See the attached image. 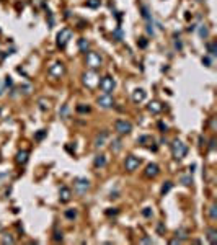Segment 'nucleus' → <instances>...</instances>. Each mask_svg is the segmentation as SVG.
<instances>
[{"instance_id":"nucleus-30","label":"nucleus","mask_w":217,"mask_h":245,"mask_svg":"<svg viewBox=\"0 0 217 245\" xmlns=\"http://www.w3.org/2000/svg\"><path fill=\"white\" fill-rule=\"evenodd\" d=\"M181 183L185 185V186H190L193 183V178H191V176H181Z\"/></svg>"},{"instance_id":"nucleus-10","label":"nucleus","mask_w":217,"mask_h":245,"mask_svg":"<svg viewBox=\"0 0 217 245\" xmlns=\"http://www.w3.org/2000/svg\"><path fill=\"white\" fill-rule=\"evenodd\" d=\"M64 74H65V65L62 62H56L49 67V75L52 77H62Z\"/></svg>"},{"instance_id":"nucleus-17","label":"nucleus","mask_w":217,"mask_h":245,"mask_svg":"<svg viewBox=\"0 0 217 245\" xmlns=\"http://www.w3.org/2000/svg\"><path fill=\"white\" fill-rule=\"evenodd\" d=\"M207 240L211 243H217V230L215 229H207Z\"/></svg>"},{"instance_id":"nucleus-23","label":"nucleus","mask_w":217,"mask_h":245,"mask_svg":"<svg viewBox=\"0 0 217 245\" xmlns=\"http://www.w3.org/2000/svg\"><path fill=\"white\" fill-rule=\"evenodd\" d=\"M87 5L88 8H98L100 5H101V0H87Z\"/></svg>"},{"instance_id":"nucleus-29","label":"nucleus","mask_w":217,"mask_h":245,"mask_svg":"<svg viewBox=\"0 0 217 245\" xmlns=\"http://www.w3.org/2000/svg\"><path fill=\"white\" fill-rule=\"evenodd\" d=\"M65 218L67 219H75L77 218V211L75 209H67L65 211Z\"/></svg>"},{"instance_id":"nucleus-36","label":"nucleus","mask_w":217,"mask_h":245,"mask_svg":"<svg viewBox=\"0 0 217 245\" xmlns=\"http://www.w3.org/2000/svg\"><path fill=\"white\" fill-rule=\"evenodd\" d=\"M142 214H144L145 218H150V216H152V209L150 208H145L144 211H142Z\"/></svg>"},{"instance_id":"nucleus-27","label":"nucleus","mask_w":217,"mask_h":245,"mask_svg":"<svg viewBox=\"0 0 217 245\" xmlns=\"http://www.w3.org/2000/svg\"><path fill=\"white\" fill-rule=\"evenodd\" d=\"M140 12H142V16L147 20V21H150V12H148V7H140Z\"/></svg>"},{"instance_id":"nucleus-15","label":"nucleus","mask_w":217,"mask_h":245,"mask_svg":"<svg viewBox=\"0 0 217 245\" xmlns=\"http://www.w3.org/2000/svg\"><path fill=\"white\" fill-rule=\"evenodd\" d=\"M132 100L136 101V103H140V101L145 100V92L142 88H136L132 92Z\"/></svg>"},{"instance_id":"nucleus-42","label":"nucleus","mask_w":217,"mask_h":245,"mask_svg":"<svg viewBox=\"0 0 217 245\" xmlns=\"http://www.w3.org/2000/svg\"><path fill=\"white\" fill-rule=\"evenodd\" d=\"M48 18H49V26H52L54 25V18H52V13L51 12H48Z\"/></svg>"},{"instance_id":"nucleus-3","label":"nucleus","mask_w":217,"mask_h":245,"mask_svg":"<svg viewBox=\"0 0 217 245\" xmlns=\"http://www.w3.org/2000/svg\"><path fill=\"white\" fill-rule=\"evenodd\" d=\"M85 62H87V65L90 67L91 70H95V69H98V67L103 64V59H101V56L98 53H88Z\"/></svg>"},{"instance_id":"nucleus-5","label":"nucleus","mask_w":217,"mask_h":245,"mask_svg":"<svg viewBox=\"0 0 217 245\" xmlns=\"http://www.w3.org/2000/svg\"><path fill=\"white\" fill-rule=\"evenodd\" d=\"M114 131H116L118 134H129L131 131H132V124L129 121H126V119H118L116 123H114Z\"/></svg>"},{"instance_id":"nucleus-38","label":"nucleus","mask_w":217,"mask_h":245,"mask_svg":"<svg viewBox=\"0 0 217 245\" xmlns=\"http://www.w3.org/2000/svg\"><path fill=\"white\" fill-rule=\"evenodd\" d=\"M13 85V80H11V77H5V87H11Z\"/></svg>"},{"instance_id":"nucleus-43","label":"nucleus","mask_w":217,"mask_h":245,"mask_svg":"<svg viewBox=\"0 0 217 245\" xmlns=\"http://www.w3.org/2000/svg\"><path fill=\"white\" fill-rule=\"evenodd\" d=\"M15 240L11 237H3V243H13Z\"/></svg>"},{"instance_id":"nucleus-31","label":"nucleus","mask_w":217,"mask_h":245,"mask_svg":"<svg viewBox=\"0 0 217 245\" xmlns=\"http://www.w3.org/2000/svg\"><path fill=\"white\" fill-rule=\"evenodd\" d=\"M77 111L78 113H90V106L88 105L87 106H85V105H78L77 106Z\"/></svg>"},{"instance_id":"nucleus-34","label":"nucleus","mask_w":217,"mask_h":245,"mask_svg":"<svg viewBox=\"0 0 217 245\" xmlns=\"http://www.w3.org/2000/svg\"><path fill=\"white\" fill-rule=\"evenodd\" d=\"M137 44H139V48H145L147 46V39L145 38H140L139 41H137Z\"/></svg>"},{"instance_id":"nucleus-18","label":"nucleus","mask_w":217,"mask_h":245,"mask_svg":"<svg viewBox=\"0 0 217 245\" xmlns=\"http://www.w3.org/2000/svg\"><path fill=\"white\" fill-rule=\"evenodd\" d=\"M206 49H207V53H209L211 56H215V54H217V43H215V41L207 43V44H206Z\"/></svg>"},{"instance_id":"nucleus-48","label":"nucleus","mask_w":217,"mask_h":245,"mask_svg":"<svg viewBox=\"0 0 217 245\" xmlns=\"http://www.w3.org/2000/svg\"><path fill=\"white\" fill-rule=\"evenodd\" d=\"M209 147H211V149H214V147H215V139L211 141V146H209Z\"/></svg>"},{"instance_id":"nucleus-4","label":"nucleus","mask_w":217,"mask_h":245,"mask_svg":"<svg viewBox=\"0 0 217 245\" xmlns=\"http://www.w3.org/2000/svg\"><path fill=\"white\" fill-rule=\"evenodd\" d=\"M72 38V31L69 30V28H64V30H61L59 33H57V46H59L61 49H64L67 46L69 39Z\"/></svg>"},{"instance_id":"nucleus-33","label":"nucleus","mask_w":217,"mask_h":245,"mask_svg":"<svg viewBox=\"0 0 217 245\" xmlns=\"http://www.w3.org/2000/svg\"><path fill=\"white\" fill-rule=\"evenodd\" d=\"M158 129L162 131V133H167V131H168V126H167V124H165L163 121H160V123H158Z\"/></svg>"},{"instance_id":"nucleus-20","label":"nucleus","mask_w":217,"mask_h":245,"mask_svg":"<svg viewBox=\"0 0 217 245\" xmlns=\"http://www.w3.org/2000/svg\"><path fill=\"white\" fill-rule=\"evenodd\" d=\"M38 105H39V108H41L43 111H48L49 108H51V101L46 100V98H41V100L38 101Z\"/></svg>"},{"instance_id":"nucleus-39","label":"nucleus","mask_w":217,"mask_h":245,"mask_svg":"<svg viewBox=\"0 0 217 245\" xmlns=\"http://www.w3.org/2000/svg\"><path fill=\"white\" fill-rule=\"evenodd\" d=\"M54 240H62V232H59V230L54 232Z\"/></svg>"},{"instance_id":"nucleus-21","label":"nucleus","mask_w":217,"mask_h":245,"mask_svg":"<svg viewBox=\"0 0 217 245\" xmlns=\"http://www.w3.org/2000/svg\"><path fill=\"white\" fill-rule=\"evenodd\" d=\"M121 147H123L121 139H113V142H111V150L113 152H119V150H121Z\"/></svg>"},{"instance_id":"nucleus-46","label":"nucleus","mask_w":217,"mask_h":245,"mask_svg":"<svg viewBox=\"0 0 217 245\" xmlns=\"http://www.w3.org/2000/svg\"><path fill=\"white\" fill-rule=\"evenodd\" d=\"M33 3L38 5V7H41V5H43V0H33Z\"/></svg>"},{"instance_id":"nucleus-26","label":"nucleus","mask_w":217,"mask_h":245,"mask_svg":"<svg viewBox=\"0 0 217 245\" xmlns=\"http://www.w3.org/2000/svg\"><path fill=\"white\" fill-rule=\"evenodd\" d=\"M176 239H178V240H186L188 239V232L186 230H176Z\"/></svg>"},{"instance_id":"nucleus-11","label":"nucleus","mask_w":217,"mask_h":245,"mask_svg":"<svg viewBox=\"0 0 217 245\" xmlns=\"http://www.w3.org/2000/svg\"><path fill=\"white\" fill-rule=\"evenodd\" d=\"M158 173H160V167L157 163H148L145 167V172H144V175L147 176V178H155Z\"/></svg>"},{"instance_id":"nucleus-1","label":"nucleus","mask_w":217,"mask_h":245,"mask_svg":"<svg viewBox=\"0 0 217 245\" xmlns=\"http://www.w3.org/2000/svg\"><path fill=\"white\" fill-rule=\"evenodd\" d=\"M171 152H173V157L176 158V160H180V158H183L186 155L188 147H186V144H183L180 139H175L173 142H171Z\"/></svg>"},{"instance_id":"nucleus-45","label":"nucleus","mask_w":217,"mask_h":245,"mask_svg":"<svg viewBox=\"0 0 217 245\" xmlns=\"http://www.w3.org/2000/svg\"><path fill=\"white\" fill-rule=\"evenodd\" d=\"M175 48H176V49H181V48H183L181 41H175Z\"/></svg>"},{"instance_id":"nucleus-35","label":"nucleus","mask_w":217,"mask_h":245,"mask_svg":"<svg viewBox=\"0 0 217 245\" xmlns=\"http://www.w3.org/2000/svg\"><path fill=\"white\" fill-rule=\"evenodd\" d=\"M67 111H69V106H67V105H64V106H62V110H61V116H62V118H65V116H67Z\"/></svg>"},{"instance_id":"nucleus-40","label":"nucleus","mask_w":217,"mask_h":245,"mask_svg":"<svg viewBox=\"0 0 217 245\" xmlns=\"http://www.w3.org/2000/svg\"><path fill=\"white\" fill-rule=\"evenodd\" d=\"M147 33L148 35H153V26H152L150 21H148V25H147Z\"/></svg>"},{"instance_id":"nucleus-47","label":"nucleus","mask_w":217,"mask_h":245,"mask_svg":"<svg viewBox=\"0 0 217 245\" xmlns=\"http://www.w3.org/2000/svg\"><path fill=\"white\" fill-rule=\"evenodd\" d=\"M140 242H142V243H152V240H150V239H147V237H145V239H142Z\"/></svg>"},{"instance_id":"nucleus-28","label":"nucleus","mask_w":217,"mask_h":245,"mask_svg":"<svg viewBox=\"0 0 217 245\" xmlns=\"http://www.w3.org/2000/svg\"><path fill=\"white\" fill-rule=\"evenodd\" d=\"M209 216H211V219H217V206L215 204H212V206L209 208Z\"/></svg>"},{"instance_id":"nucleus-32","label":"nucleus","mask_w":217,"mask_h":245,"mask_svg":"<svg viewBox=\"0 0 217 245\" xmlns=\"http://www.w3.org/2000/svg\"><path fill=\"white\" fill-rule=\"evenodd\" d=\"M44 136H46V131L41 129V131H38V133L34 134V139H36V141H41V139H44Z\"/></svg>"},{"instance_id":"nucleus-19","label":"nucleus","mask_w":217,"mask_h":245,"mask_svg":"<svg viewBox=\"0 0 217 245\" xmlns=\"http://www.w3.org/2000/svg\"><path fill=\"white\" fill-rule=\"evenodd\" d=\"M106 165V157L105 155H96L95 157V167L96 168H101V167H105Z\"/></svg>"},{"instance_id":"nucleus-16","label":"nucleus","mask_w":217,"mask_h":245,"mask_svg":"<svg viewBox=\"0 0 217 245\" xmlns=\"http://www.w3.org/2000/svg\"><path fill=\"white\" fill-rule=\"evenodd\" d=\"M28 157H30V152L28 150H20L18 154H16V162H18L20 165H25L28 162Z\"/></svg>"},{"instance_id":"nucleus-2","label":"nucleus","mask_w":217,"mask_h":245,"mask_svg":"<svg viewBox=\"0 0 217 245\" xmlns=\"http://www.w3.org/2000/svg\"><path fill=\"white\" fill-rule=\"evenodd\" d=\"M98 85H100L103 93H111L114 90V87H116V82H114V78L111 75H105L101 80H98Z\"/></svg>"},{"instance_id":"nucleus-25","label":"nucleus","mask_w":217,"mask_h":245,"mask_svg":"<svg viewBox=\"0 0 217 245\" xmlns=\"http://www.w3.org/2000/svg\"><path fill=\"white\" fill-rule=\"evenodd\" d=\"M171 186H173V183H171V181H165L163 186H162V195H167V193L171 190Z\"/></svg>"},{"instance_id":"nucleus-13","label":"nucleus","mask_w":217,"mask_h":245,"mask_svg":"<svg viewBox=\"0 0 217 245\" xmlns=\"http://www.w3.org/2000/svg\"><path fill=\"white\" fill-rule=\"evenodd\" d=\"M70 198H72L70 188L62 186L61 190H59V199H61V203H69V201H70Z\"/></svg>"},{"instance_id":"nucleus-37","label":"nucleus","mask_w":217,"mask_h":245,"mask_svg":"<svg viewBox=\"0 0 217 245\" xmlns=\"http://www.w3.org/2000/svg\"><path fill=\"white\" fill-rule=\"evenodd\" d=\"M202 64H204L206 67H209L211 64H212V61H211V59L207 57V56H206V57H202Z\"/></svg>"},{"instance_id":"nucleus-6","label":"nucleus","mask_w":217,"mask_h":245,"mask_svg":"<svg viewBox=\"0 0 217 245\" xmlns=\"http://www.w3.org/2000/svg\"><path fill=\"white\" fill-rule=\"evenodd\" d=\"M73 188H75V191L78 193V195H83V193L88 191L90 181L87 178H77L75 181H73Z\"/></svg>"},{"instance_id":"nucleus-14","label":"nucleus","mask_w":217,"mask_h":245,"mask_svg":"<svg viewBox=\"0 0 217 245\" xmlns=\"http://www.w3.org/2000/svg\"><path fill=\"white\" fill-rule=\"evenodd\" d=\"M147 110L150 113H153V115H158V113L163 110V105L160 103V101H150V103L147 105Z\"/></svg>"},{"instance_id":"nucleus-12","label":"nucleus","mask_w":217,"mask_h":245,"mask_svg":"<svg viewBox=\"0 0 217 245\" xmlns=\"http://www.w3.org/2000/svg\"><path fill=\"white\" fill-rule=\"evenodd\" d=\"M106 139H108V133L106 131H101V133L95 137V142H93V146L96 147V149H101V147H105V142H106Z\"/></svg>"},{"instance_id":"nucleus-8","label":"nucleus","mask_w":217,"mask_h":245,"mask_svg":"<svg viewBox=\"0 0 217 245\" xmlns=\"http://www.w3.org/2000/svg\"><path fill=\"white\" fill-rule=\"evenodd\" d=\"M83 83L87 85V87H90V88H93V87L98 85V75L95 74V70L83 74Z\"/></svg>"},{"instance_id":"nucleus-9","label":"nucleus","mask_w":217,"mask_h":245,"mask_svg":"<svg viewBox=\"0 0 217 245\" xmlns=\"http://www.w3.org/2000/svg\"><path fill=\"white\" fill-rule=\"evenodd\" d=\"M96 103H98V106H101V108H111V106H114V98L110 93H103L101 96H98Z\"/></svg>"},{"instance_id":"nucleus-41","label":"nucleus","mask_w":217,"mask_h":245,"mask_svg":"<svg viewBox=\"0 0 217 245\" xmlns=\"http://www.w3.org/2000/svg\"><path fill=\"white\" fill-rule=\"evenodd\" d=\"M106 214H108V216H116V214H118V209H108Z\"/></svg>"},{"instance_id":"nucleus-22","label":"nucleus","mask_w":217,"mask_h":245,"mask_svg":"<svg viewBox=\"0 0 217 245\" xmlns=\"http://www.w3.org/2000/svg\"><path fill=\"white\" fill-rule=\"evenodd\" d=\"M88 46H90V43H88L85 38H80V39H78V49H80V51H85V53H87Z\"/></svg>"},{"instance_id":"nucleus-24","label":"nucleus","mask_w":217,"mask_h":245,"mask_svg":"<svg viewBox=\"0 0 217 245\" xmlns=\"http://www.w3.org/2000/svg\"><path fill=\"white\" fill-rule=\"evenodd\" d=\"M199 36H201V38H207L209 36V30H207V26H206V25L199 26Z\"/></svg>"},{"instance_id":"nucleus-44","label":"nucleus","mask_w":217,"mask_h":245,"mask_svg":"<svg viewBox=\"0 0 217 245\" xmlns=\"http://www.w3.org/2000/svg\"><path fill=\"white\" fill-rule=\"evenodd\" d=\"M114 36H116L118 39H121V36H123V33H121V30H116V33H114Z\"/></svg>"},{"instance_id":"nucleus-7","label":"nucleus","mask_w":217,"mask_h":245,"mask_svg":"<svg viewBox=\"0 0 217 245\" xmlns=\"http://www.w3.org/2000/svg\"><path fill=\"white\" fill-rule=\"evenodd\" d=\"M139 165H140L139 157H136V155H127V157H126L124 167H126L127 172H134L136 168H139Z\"/></svg>"}]
</instances>
